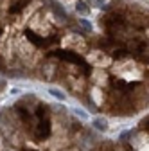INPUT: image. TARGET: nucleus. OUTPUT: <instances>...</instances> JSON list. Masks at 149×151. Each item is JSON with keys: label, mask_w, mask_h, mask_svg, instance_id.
I'll return each mask as SVG.
<instances>
[{"label": "nucleus", "mask_w": 149, "mask_h": 151, "mask_svg": "<svg viewBox=\"0 0 149 151\" xmlns=\"http://www.w3.org/2000/svg\"><path fill=\"white\" fill-rule=\"evenodd\" d=\"M76 11L81 13V14H90V6L85 4V2H77L76 4Z\"/></svg>", "instance_id": "2"}, {"label": "nucleus", "mask_w": 149, "mask_h": 151, "mask_svg": "<svg viewBox=\"0 0 149 151\" xmlns=\"http://www.w3.org/2000/svg\"><path fill=\"white\" fill-rule=\"evenodd\" d=\"M49 93H50L52 97L59 99V101H65V99H67V96H65V93H63L61 90H56V88H50V90H49Z\"/></svg>", "instance_id": "3"}, {"label": "nucleus", "mask_w": 149, "mask_h": 151, "mask_svg": "<svg viewBox=\"0 0 149 151\" xmlns=\"http://www.w3.org/2000/svg\"><path fill=\"white\" fill-rule=\"evenodd\" d=\"M74 111H76L79 117H86V113H85V111H81V110H74Z\"/></svg>", "instance_id": "5"}, {"label": "nucleus", "mask_w": 149, "mask_h": 151, "mask_svg": "<svg viewBox=\"0 0 149 151\" xmlns=\"http://www.w3.org/2000/svg\"><path fill=\"white\" fill-rule=\"evenodd\" d=\"M94 128L95 129H99V131H106L108 129V121L106 119H101V117H97V119H94Z\"/></svg>", "instance_id": "1"}, {"label": "nucleus", "mask_w": 149, "mask_h": 151, "mask_svg": "<svg viewBox=\"0 0 149 151\" xmlns=\"http://www.w3.org/2000/svg\"><path fill=\"white\" fill-rule=\"evenodd\" d=\"M79 24L83 25V29H88V31L92 29V25H90V22H88V20H79Z\"/></svg>", "instance_id": "4"}]
</instances>
